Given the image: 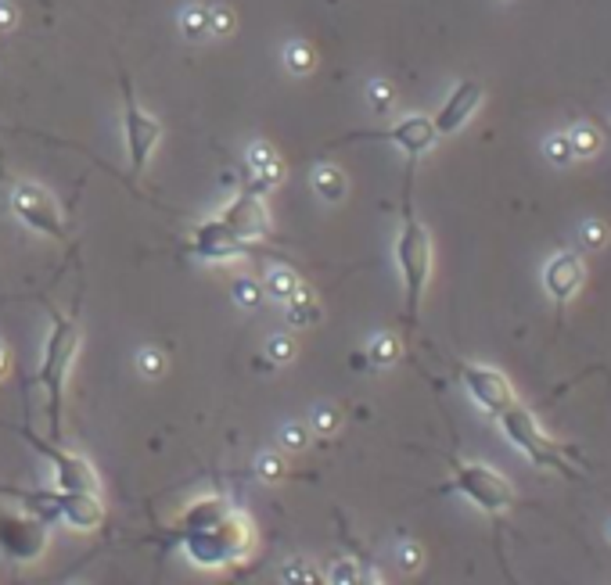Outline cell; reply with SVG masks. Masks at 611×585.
I'll list each match as a JSON object with an SVG mask.
<instances>
[{
	"mask_svg": "<svg viewBox=\"0 0 611 585\" xmlns=\"http://www.w3.org/2000/svg\"><path fill=\"white\" fill-rule=\"evenodd\" d=\"M281 579H285V582H309L313 585V582H324V571H316L309 560H292V564L281 571Z\"/></svg>",
	"mask_w": 611,
	"mask_h": 585,
	"instance_id": "f1b7e54d",
	"label": "cell"
},
{
	"mask_svg": "<svg viewBox=\"0 0 611 585\" xmlns=\"http://www.w3.org/2000/svg\"><path fill=\"white\" fill-rule=\"evenodd\" d=\"M500 416V427H503V435H507V442L533 464V467H547V470H561V474H575L572 464L561 457V446L550 438L547 431L540 427V420L533 416V413L525 410V406H518V403H511V406H503V410L496 413Z\"/></svg>",
	"mask_w": 611,
	"mask_h": 585,
	"instance_id": "277c9868",
	"label": "cell"
},
{
	"mask_svg": "<svg viewBox=\"0 0 611 585\" xmlns=\"http://www.w3.org/2000/svg\"><path fill=\"white\" fill-rule=\"evenodd\" d=\"M367 101H370V108L374 112H388L392 108V101H396V90H392V83L388 79H370V87H367Z\"/></svg>",
	"mask_w": 611,
	"mask_h": 585,
	"instance_id": "d4e9b609",
	"label": "cell"
},
{
	"mask_svg": "<svg viewBox=\"0 0 611 585\" xmlns=\"http://www.w3.org/2000/svg\"><path fill=\"white\" fill-rule=\"evenodd\" d=\"M248 169L255 173V183L248 187V190H270V187H277L281 183V176H285V166H281V159L274 155V148L270 144H252L248 148Z\"/></svg>",
	"mask_w": 611,
	"mask_h": 585,
	"instance_id": "e0dca14e",
	"label": "cell"
},
{
	"mask_svg": "<svg viewBox=\"0 0 611 585\" xmlns=\"http://www.w3.org/2000/svg\"><path fill=\"white\" fill-rule=\"evenodd\" d=\"M29 442H33V449H40V453L51 460L58 492H98V474H94V467H90L83 457L55 449V446H44V442L33 438V435H29Z\"/></svg>",
	"mask_w": 611,
	"mask_h": 585,
	"instance_id": "8fae6325",
	"label": "cell"
},
{
	"mask_svg": "<svg viewBox=\"0 0 611 585\" xmlns=\"http://www.w3.org/2000/svg\"><path fill=\"white\" fill-rule=\"evenodd\" d=\"M216 220H220L234 237H242L244 244H252V241H259V237L270 234V209H266V201L259 198V190H244V194H238Z\"/></svg>",
	"mask_w": 611,
	"mask_h": 585,
	"instance_id": "ba28073f",
	"label": "cell"
},
{
	"mask_svg": "<svg viewBox=\"0 0 611 585\" xmlns=\"http://www.w3.org/2000/svg\"><path fill=\"white\" fill-rule=\"evenodd\" d=\"M122 133H126L129 176L137 180V176L148 169V162H151V151H155V148H159V140H162V126H159V118L148 116V112L137 105V98H133L129 83H126V112H122Z\"/></svg>",
	"mask_w": 611,
	"mask_h": 585,
	"instance_id": "8992f818",
	"label": "cell"
},
{
	"mask_svg": "<svg viewBox=\"0 0 611 585\" xmlns=\"http://www.w3.org/2000/svg\"><path fill=\"white\" fill-rule=\"evenodd\" d=\"M327 582H364V575L357 571V560H338V568L327 575Z\"/></svg>",
	"mask_w": 611,
	"mask_h": 585,
	"instance_id": "8d00e7d4",
	"label": "cell"
},
{
	"mask_svg": "<svg viewBox=\"0 0 611 585\" xmlns=\"http://www.w3.org/2000/svg\"><path fill=\"white\" fill-rule=\"evenodd\" d=\"M453 488H457L461 496H468L489 518L511 510V503H514L511 481H507L503 474H496L492 467H486V464H461V460H457V464H453Z\"/></svg>",
	"mask_w": 611,
	"mask_h": 585,
	"instance_id": "5b68a950",
	"label": "cell"
},
{
	"mask_svg": "<svg viewBox=\"0 0 611 585\" xmlns=\"http://www.w3.org/2000/svg\"><path fill=\"white\" fill-rule=\"evenodd\" d=\"M183 557L202 571L244 564L255 549V525L227 496H202L187 503L177 521Z\"/></svg>",
	"mask_w": 611,
	"mask_h": 585,
	"instance_id": "6da1fadb",
	"label": "cell"
},
{
	"mask_svg": "<svg viewBox=\"0 0 611 585\" xmlns=\"http://www.w3.org/2000/svg\"><path fill=\"white\" fill-rule=\"evenodd\" d=\"M58 507V518L72 531H98L105 525V503H101V492H58L55 499Z\"/></svg>",
	"mask_w": 611,
	"mask_h": 585,
	"instance_id": "4fadbf2b",
	"label": "cell"
},
{
	"mask_svg": "<svg viewBox=\"0 0 611 585\" xmlns=\"http://www.w3.org/2000/svg\"><path fill=\"white\" fill-rule=\"evenodd\" d=\"M547 155L554 166H568V162H575V148H572V140H568V133H557V137H550L547 140Z\"/></svg>",
	"mask_w": 611,
	"mask_h": 585,
	"instance_id": "f546056e",
	"label": "cell"
},
{
	"mask_svg": "<svg viewBox=\"0 0 611 585\" xmlns=\"http://www.w3.org/2000/svg\"><path fill=\"white\" fill-rule=\"evenodd\" d=\"M263 288H266V298H274V302H288V298L299 292L303 284H299V277H295L292 270L277 266V270H270V273H266Z\"/></svg>",
	"mask_w": 611,
	"mask_h": 585,
	"instance_id": "ffe728a7",
	"label": "cell"
},
{
	"mask_svg": "<svg viewBox=\"0 0 611 585\" xmlns=\"http://www.w3.org/2000/svg\"><path fill=\"white\" fill-rule=\"evenodd\" d=\"M583 273H586V270H583V259H579L575 251H557L547 266H544V284H547L550 298H554V302H568L572 294L579 292Z\"/></svg>",
	"mask_w": 611,
	"mask_h": 585,
	"instance_id": "2e32d148",
	"label": "cell"
},
{
	"mask_svg": "<svg viewBox=\"0 0 611 585\" xmlns=\"http://www.w3.org/2000/svg\"><path fill=\"white\" fill-rule=\"evenodd\" d=\"M285 316H288V323L299 331V327H309V323L320 320V305H316V298L306 292V288H299V292L285 302Z\"/></svg>",
	"mask_w": 611,
	"mask_h": 585,
	"instance_id": "ac0fdd59",
	"label": "cell"
},
{
	"mask_svg": "<svg viewBox=\"0 0 611 585\" xmlns=\"http://www.w3.org/2000/svg\"><path fill=\"white\" fill-rule=\"evenodd\" d=\"M285 65H288V72H295V76H309L313 65H316V51H313L306 40H292V44L285 47Z\"/></svg>",
	"mask_w": 611,
	"mask_h": 585,
	"instance_id": "7402d4cb",
	"label": "cell"
},
{
	"mask_svg": "<svg viewBox=\"0 0 611 585\" xmlns=\"http://www.w3.org/2000/svg\"><path fill=\"white\" fill-rule=\"evenodd\" d=\"M579 241H583V248H605V241H608V227H605V223H597V220H590V223H583Z\"/></svg>",
	"mask_w": 611,
	"mask_h": 585,
	"instance_id": "e575fe53",
	"label": "cell"
},
{
	"mask_svg": "<svg viewBox=\"0 0 611 585\" xmlns=\"http://www.w3.org/2000/svg\"><path fill=\"white\" fill-rule=\"evenodd\" d=\"M181 29H183V36H187L191 44H198V40L212 36V33H209V7H198V4L183 7L181 11Z\"/></svg>",
	"mask_w": 611,
	"mask_h": 585,
	"instance_id": "44dd1931",
	"label": "cell"
},
{
	"mask_svg": "<svg viewBox=\"0 0 611 585\" xmlns=\"http://www.w3.org/2000/svg\"><path fill=\"white\" fill-rule=\"evenodd\" d=\"M277 442H281L288 453H299V449H306V442H309V431H306L303 424H285L281 435H277Z\"/></svg>",
	"mask_w": 611,
	"mask_h": 585,
	"instance_id": "4dcf8cb0",
	"label": "cell"
},
{
	"mask_svg": "<svg viewBox=\"0 0 611 585\" xmlns=\"http://www.w3.org/2000/svg\"><path fill=\"white\" fill-rule=\"evenodd\" d=\"M44 542H47V531H44L40 521L18 518V514L0 518V549H4L7 557H15L18 564L36 560V557L44 553Z\"/></svg>",
	"mask_w": 611,
	"mask_h": 585,
	"instance_id": "30bf717a",
	"label": "cell"
},
{
	"mask_svg": "<svg viewBox=\"0 0 611 585\" xmlns=\"http://www.w3.org/2000/svg\"><path fill=\"white\" fill-rule=\"evenodd\" d=\"M396 262L403 273V298H407V320L418 323L421 313V298H425L428 277H431V234L425 231V223L414 216L410 201L403 212V227L396 237Z\"/></svg>",
	"mask_w": 611,
	"mask_h": 585,
	"instance_id": "7a4b0ae2",
	"label": "cell"
},
{
	"mask_svg": "<svg viewBox=\"0 0 611 585\" xmlns=\"http://www.w3.org/2000/svg\"><path fill=\"white\" fill-rule=\"evenodd\" d=\"M461 377H464L468 395L486 413H500L503 406L514 403L511 381H507L500 370H492V366H475V363H468V366H461Z\"/></svg>",
	"mask_w": 611,
	"mask_h": 585,
	"instance_id": "9c48e42d",
	"label": "cell"
},
{
	"mask_svg": "<svg viewBox=\"0 0 611 585\" xmlns=\"http://www.w3.org/2000/svg\"><path fill=\"white\" fill-rule=\"evenodd\" d=\"M79 349V331L68 316H55V327L44 342V363L36 370L40 388L47 392V420H51V435L61 438V403H65V381H68V366Z\"/></svg>",
	"mask_w": 611,
	"mask_h": 585,
	"instance_id": "3957f363",
	"label": "cell"
},
{
	"mask_svg": "<svg viewBox=\"0 0 611 585\" xmlns=\"http://www.w3.org/2000/svg\"><path fill=\"white\" fill-rule=\"evenodd\" d=\"M137 366H140L144 377H159L166 370V355L159 349H140L137 352Z\"/></svg>",
	"mask_w": 611,
	"mask_h": 585,
	"instance_id": "d6a6232c",
	"label": "cell"
},
{
	"mask_svg": "<svg viewBox=\"0 0 611 585\" xmlns=\"http://www.w3.org/2000/svg\"><path fill=\"white\" fill-rule=\"evenodd\" d=\"M479 105H482V87H479L475 79L457 83V87L450 90V98L439 105L435 118H431L435 133H439V137H450V133L464 129V126H468V118L479 112Z\"/></svg>",
	"mask_w": 611,
	"mask_h": 585,
	"instance_id": "7c38bea8",
	"label": "cell"
},
{
	"mask_svg": "<svg viewBox=\"0 0 611 585\" xmlns=\"http://www.w3.org/2000/svg\"><path fill=\"white\" fill-rule=\"evenodd\" d=\"M231 29H234V11L231 7H209V33L227 36Z\"/></svg>",
	"mask_w": 611,
	"mask_h": 585,
	"instance_id": "836d02e7",
	"label": "cell"
},
{
	"mask_svg": "<svg viewBox=\"0 0 611 585\" xmlns=\"http://www.w3.org/2000/svg\"><path fill=\"white\" fill-rule=\"evenodd\" d=\"M367 137H381V140H392L396 148H403L407 159H421L425 151H431V144L439 140L431 118L425 116H407L399 118L392 129H381V133H367Z\"/></svg>",
	"mask_w": 611,
	"mask_h": 585,
	"instance_id": "5bb4252c",
	"label": "cell"
},
{
	"mask_svg": "<svg viewBox=\"0 0 611 585\" xmlns=\"http://www.w3.org/2000/svg\"><path fill=\"white\" fill-rule=\"evenodd\" d=\"M255 474L263 477V481H270V485H277L285 474H288V467H285V460L277 457V453H263L259 460H255Z\"/></svg>",
	"mask_w": 611,
	"mask_h": 585,
	"instance_id": "83f0119b",
	"label": "cell"
},
{
	"mask_svg": "<svg viewBox=\"0 0 611 585\" xmlns=\"http://www.w3.org/2000/svg\"><path fill=\"white\" fill-rule=\"evenodd\" d=\"M234 302L244 305V309H259V305L266 302L263 281H255V277H238V281H234Z\"/></svg>",
	"mask_w": 611,
	"mask_h": 585,
	"instance_id": "603a6c76",
	"label": "cell"
},
{
	"mask_svg": "<svg viewBox=\"0 0 611 585\" xmlns=\"http://www.w3.org/2000/svg\"><path fill=\"white\" fill-rule=\"evenodd\" d=\"M266 359L277 363V366L292 363V359H295V338H292V334H274V338L266 342Z\"/></svg>",
	"mask_w": 611,
	"mask_h": 585,
	"instance_id": "484cf974",
	"label": "cell"
},
{
	"mask_svg": "<svg viewBox=\"0 0 611 585\" xmlns=\"http://www.w3.org/2000/svg\"><path fill=\"white\" fill-rule=\"evenodd\" d=\"M11 26H15V7L0 4V29H11Z\"/></svg>",
	"mask_w": 611,
	"mask_h": 585,
	"instance_id": "74e56055",
	"label": "cell"
},
{
	"mask_svg": "<svg viewBox=\"0 0 611 585\" xmlns=\"http://www.w3.org/2000/svg\"><path fill=\"white\" fill-rule=\"evenodd\" d=\"M313 190H316L324 201H342L346 190H349V180H346V173H342L338 166H320V169L313 173Z\"/></svg>",
	"mask_w": 611,
	"mask_h": 585,
	"instance_id": "d6986e66",
	"label": "cell"
},
{
	"mask_svg": "<svg viewBox=\"0 0 611 585\" xmlns=\"http://www.w3.org/2000/svg\"><path fill=\"white\" fill-rule=\"evenodd\" d=\"M7 370H11V355H7V349L0 345V377H7Z\"/></svg>",
	"mask_w": 611,
	"mask_h": 585,
	"instance_id": "f35d334b",
	"label": "cell"
},
{
	"mask_svg": "<svg viewBox=\"0 0 611 585\" xmlns=\"http://www.w3.org/2000/svg\"><path fill=\"white\" fill-rule=\"evenodd\" d=\"M309 424H313V431H320V435H335V431H338V424H342V416H338L335 406H316Z\"/></svg>",
	"mask_w": 611,
	"mask_h": 585,
	"instance_id": "1f68e13d",
	"label": "cell"
},
{
	"mask_svg": "<svg viewBox=\"0 0 611 585\" xmlns=\"http://www.w3.org/2000/svg\"><path fill=\"white\" fill-rule=\"evenodd\" d=\"M568 140H572V148H575V159H586V155H594V151L601 148V137H597L590 126H575V129L568 133Z\"/></svg>",
	"mask_w": 611,
	"mask_h": 585,
	"instance_id": "4316f807",
	"label": "cell"
},
{
	"mask_svg": "<svg viewBox=\"0 0 611 585\" xmlns=\"http://www.w3.org/2000/svg\"><path fill=\"white\" fill-rule=\"evenodd\" d=\"M191 244H194V251L202 255V259H209V262H227V259H238L248 251V244H244L242 237H234L220 220H205L194 237H191Z\"/></svg>",
	"mask_w": 611,
	"mask_h": 585,
	"instance_id": "9a60e30c",
	"label": "cell"
},
{
	"mask_svg": "<svg viewBox=\"0 0 611 585\" xmlns=\"http://www.w3.org/2000/svg\"><path fill=\"white\" fill-rule=\"evenodd\" d=\"M396 557H399V568H403V571H418V568H421V549H418L414 542H399Z\"/></svg>",
	"mask_w": 611,
	"mask_h": 585,
	"instance_id": "d590c367",
	"label": "cell"
},
{
	"mask_svg": "<svg viewBox=\"0 0 611 585\" xmlns=\"http://www.w3.org/2000/svg\"><path fill=\"white\" fill-rule=\"evenodd\" d=\"M367 359H370L374 366H392V363L399 359V342H396L392 334H378V338L367 345Z\"/></svg>",
	"mask_w": 611,
	"mask_h": 585,
	"instance_id": "cb8c5ba5",
	"label": "cell"
},
{
	"mask_svg": "<svg viewBox=\"0 0 611 585\" xmlns=\"http://www.w3.org/2000/svg\"><path fill=\"white\" fill-rule=\"evenodd\" d=\"M608 539H611V528H608Z\"/></svg>",
	"mask_w": 611,
	"mask_h": 585,
	"instance_id": "ab89813d",
	"label": "cell"
},
{
	"mask_svg": "<svg viewBox=\"0 0 611 585\" xmlns=\"http://www.w3.org/2000/svg\"><path fill=\"white\" fill-rule=\"evenodd\" d=\"M11 212L36 234L65 237V216H61L58 201L36 183H18L11 190Z\"/></svg>",
	"mask_w": 611,
	"mask_h": 585,
	"instance_id": "52a82bcc",
	"label": "cell"
}]
</instances>
